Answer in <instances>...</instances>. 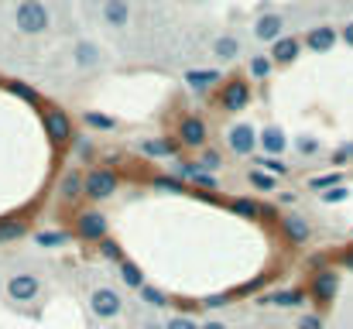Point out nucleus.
<instances>
[{
	"label": "nucleus",
	"mask_w": 353,
	"mask_h": 329,
	"mask_svg": "<svg viewBox=\"0 0 353 329\" xmlns=\"http://www.w3.org/2000/svg\"><path fill=\"white\" fill-rule=\"evenodd\" d=\"M14 24L21 34H45L52 28V14H48L45 0H21L14 10Z\"/></svg>",
	"instance_id": "f257e3e1"
},
{
	"label": "nucleus",
	"mask_w": 353,
	"mask_h": 329,
	"mask_svg": "<svg viewBox=\"0 0 353 329\" xmlns=\"http://www.w3.org/2000/svg\"><path fill=\"white\" fill-rule=\"evenodd\" d=\"M117 189H120V179L114 168H93V172H86V199L107 203Z\"/></svg>",
	"instance_id": "f03ea898"
},
{
	"label": "nucleus",
	"mask_w": 353,
	"mask_h": 329,
	"mask_svg": "<svg viewBox=\"0 0 353 329\" xmlns=\"http://www.w3.org/2000/svg\"><path fill=\"white\" fill-rule=\"evenodd\" d=\"M41 120H45V134H48V141L52 144H69V141H76V134H72V120H69V113L59 107H45L41 110Z\"/></svg>",
	"instance_id": "7ed1b4c3"
},
{
	"label": "nucleus",
	"mask_w": 353,
	"mask_h": 329,
	"mask_svg": "<svg viewBox=\"0 0 353 329\" xmlns=\"http://www.w3.org/2000/svg\"><path fill=\"white\" fill-rule=\"evenodd\" d=\"M110 233V219L103 217L100 210H86L76 217V237L86 240V243H103Z\"/></svg>",
	"instance_id": "20e7f679"
},
{
	"label": "nucleus",
	"mask_w": 353,
	"mask_h": 329,
	"mask_svg": "<svg viewBox=\"0 0 353 329\" xmlns=\"http://www.w3.org/2000/svg\"><path fill=\"white\" fill-rule=\"evenodd\" d=\"M250 103V83L243 76H230L220 90V110L227 113H240V110Z\"/></svg>",
	"instance_id": "39448f33"
},
{
	"label": "nucleus",
	"mask_w": 353,
	"mask_h": 329,
	"mask_svg": "<svg viewBox=\"0 0 353 329\" xmlns=\"http://www.w3.org/2000/svg\"><path fill=\"white\" fill-rule=\"evenodd\" d=\"M90 312H93L97 319H117L120 312H123L120 292H114V288H97V292L90 295Z\"/></svg>",
	"instance_id": "423d86ee"
},
{
	"label": "nucleus",
	"mask_w": 353,
	"mask_h": 329,
	"mask_svg": "<svg viewBox=\"0 0 353 329\" xmlns=\"http://www.w3.org/2000/svg\"><path fill=\"white\" fill-rule=\"evenodd\" d=\"M175 137H179L182 148H206V141H210V127H206L203 117H182Z\"/></svg>",
	"instance_id": "0eeeda50"
},
{
	"label": "nucleus",
	"mask_w": 353,
	"mask_h": 329,
	"mask_svg": "<svg viewBox=\"0 0 353 329\" xmlns=\"http://www.w3.org/2000/svg\"><path fill=\"white\" fill-rule=\"evenodd\" d=\"M38 292H41V281H38V275H31V271H21V275H10V278H7V295H10L14 302H34Z\"/></svg>",
	"instance_id": "6e6552de"
},
{
	"label": "nucleus",
	"mask_w": 353,
	"mask_h": 329,
	"mask_svg": "<svg viewBox=\"0 0 353 329\" xmlns=\"http://www.w3.org/2000/svg\"><path fill=\"white\" fill-rule=\"evenodd\" d=\"M278 230H281V237L292 243V247H302L309 237H312V226H309V219L299 217V213H288V217H278Z\"/></svg>",
	"instance_id": "1a4fd4ad"
},
{
	"label": "nucleus",
	"mask_w": 353,
	"mask_h": 329,
	"mask_svg": "<svg viewBox=\"0 0 353 329\" xmlns=\"http://www.w3.org/2000/svg\"><path fill=\"white\" fill-rule=\"evenodd\" d=\"M227 144L234 154H254V148L261 144V134L250 127V123H234L227 130Z\"/></svg>",
	"instance_id": "9d476101"
},
{
	"label": "nucleus",
	"mask_w": 353,
	"mask_h": 329,
	"mask_svg": "<svg viewBox=\"0 0 353 329\" xmlns=\"http://www.w3.org/2000/svg\"><path fill=\"white\" fill-rule=\"evenodd\" d=\"M281 31H285V17H281L278 10H264V14L254 21V38L264 41V45H274V41L281 38Z\"/></svg>",
	"instance_id": "9b49d317"
},
{
	"label": "nucleus",
	"mask_w": 353,
	"mask_h": 329,
	"mask_svg": "<svg viewBox=\"0 0 353 329\" xmlns=\"http://www.w3.org/2000/svg\"><path fill=\"white\" fill-rule=\"evenodd\" d=\"M309 292H312V299H316V302H333V299H336V292H340V275H336V271H330V268L316 271V275H312Z\"/></svg>",
	"instance_id": "f8f14e48"
},
{
	"label": "nucleus",
	"mask_w": 353,
	"mask_h": 329,
	"mask_svg": "<svg viewBox=\"0 0 353 329\" xmlns=\"http://www.w3.org/2000/svg\"><path fill=\"white\" fill-rule=\"evenodd\" d=\"M340 41V31L333 24H319L305 34V48L309 52H333V45Z\"/></svg>",
	"instance_id": "ddd939ff"
},
{
	"label": "nucleus",
	"mask_w": 353,
	"mask_h": 329,
	"mask_svg": "<svg viewBox=\"0 0 353 329\" xmlns=\"http://www.w3.org/2000/svg\"><path fill=\"white\" fill-rule=\"evenodd\" d=\"M179 148H182L179 137H148V141L137 144V151L148 154V158H175Z\"/></svg>",
	"instance_id": "4468645a"
},
{
	"label": "nucleus",
	"mask_w": 353,
	"mask_h": 329,
	"mask_svg": "<svg viewBox=\"0 0 353 329\" xmlns=\"http://www.w3.org/2000/svg\"><path fill=\"white\" fill-rule=\"evenodd\" d=\"M299 52H302V41H299V38L281 34V38L271 45V52H268V55H271V62H274V66H292V62L299 59Z\"/></svg>",
	"instance_id": "2eb2a0df"
},
{
	"label": "nucleus",
	"mask_w": 353,
	"mask_h": 329,
	"mask_svg": "<svg viewBox=\"0 0 353 329\" xmlns=\"http://www.w3.org/2000/svg\"><path fill=\"white\" fill-rule=\"evenodd\" d=\"M86 196V175L83 172H65L62 182H59V199L62 203H76Z\"/></svg>",
	"instance_id": "dca6fc26"
},
{
	"label": "nucleus",
	"mask_w": 353,
	"mask_h": 329,
	"mask_svg": "<svg viewBox=\"0 0 353 329\" xmlns=\"http://www.w3.org/2000/svg\"><path fill=\"white\" fill-rule=\"evenodd\" d=\"M72 55H76V66L79 69H97L100 62H103V52H100V45L97 41H76V48H72Z\"/></svg>",
	"instance_id": "f3484780"
},
{
	"label": "nucleus",
	"mask_w": 353,
	"mask_h": 329,
	"mask_svg": "<svg viewBox=\"0 0 353 329\" xmlns=\"http://www.w3.org/2000/svg\"><path fill=\"white\" fill-rule=\"evenodd\" d=\"M185 83H189V90H196V93H206L210 86H216V83L223 86L227 79H223L216 69H189V72H185Z\"/></svg>",
	"instance_id": "a211bd4d"
},
{
	"label": "nucleus",
	"mask_w": 353,
	"mask_h": 329,
	"mask_svg": "<svg viewBox=\"0 0 353 329\" xmlns=\"http://www.w3.org/2000/svg\"><path fill=\"white\" fill-rule=\"evenodd\" d=\"M261 148L268 158H281V151L288 148V134L281 127H264L261 130Z\"/></svg>",
	"instance_id": "6ab92c4d"
},
{
	"label": "nucleus",
	"mask_w": 353,
	"mask_h": 329,
	"mask_svg": "<svg viewBox=\"0 0 353 329\" xmlns=\"http://www.w3.org/2000/svg\"><path fill=\"white\" fill-rule=\"evenodd\" d=\"M261 306H278V309H295V306H305V292L299 288H278L271 295L261 299Z\"/></svg>",
	"instance_id": "aec40b11"
},
{
	"label": "nucleus",
	"mask_w": 353,
	"mask_h": 329,
	"mask_svg": "<svg viewBox=\"0 0 353 329\" xmlns=\"http://www.w3.org/2000/svg\"><path fill=\"white\" fill-rule=\"evenodd\" d=\"M103 21L110 28H127V21H130V0H107L103 3Z\"/></svg>",
	"instance_id": "412c9836"
},
{
	"label": "nucleus",
	"mask_w": 353,
	"mask_h": 329,
	"mask_svg": "<svg viewBox=\"0 0 353 329\" xmlns=\"http://www.w3.org/2000/svg\"><path fill=\"white\" fill-rule=\"evenodd\" d=\"M3 86H7V93H10V97L24 100L28 107H41V97H38V90H34V86H28V83H21V79H10V83H3Z\"/></svg>",
	"instance_id": "4be33fe9"
},
{
	"label": "nucleus",
	"mask_w": 353,
	"mask_h": 329,
	"mask_svg": "<svg viewBox=\"0 0 353 329\" xmlns=\"http://www.w3.org/2000/svg\"><path fill=\"white\" fill-rule=\"evenodd\" d=\"M213 55H216V59H223V62H234L236 55H240V41H236L234 34L216 38V41H213Z\"/></svg>",
	"instance_id": "5701e85b"
},
{
	"label": "nucleus",
	"mask_w": 353,
	"mask_h": 329,
	"mask_svg": "<svg viewBox=\"0 0 353 329\" xmlns=\"http://www.w3.org/2000/svg\"><path fill=\"white\" fill-rule=\"evenodd\" d=\"M76 233H69V230H41V233H34V243L38 247H62V243H69Z\"/></svg>",
	"instance_id": "b1692460"
},
{
	"label": "nucleus",
	"mask_w": 353,
	"mask_h": 329,
	"mask_svg": "<svg viewBox=\"0 0 353 329\" xmlns=\"http://www.w3.org/2000/svg\"><path fill=\"white\" fill-rule=\"evenodd\" d=\"M120 281H123L127 288H137V292L148 285V281H144V275H141V268H137L134 261H120Z\"/></svg>",
	"instance_id": "393cba45"
},
{
	"label": "nucleus",
	"mask_w": 353,
	"mask_h": 329,
	"mask_svg": "<svg viewBox=\"0 0 353 329\" xmlns=\"http://www.w3.org/2000/svg\"><path fill=\"white\" fill-rule=\"evenodd\" d=\"M271 69H274L271 55H250V62H247V76L250 79H268Z\"/></svg>",
	"instance_id": "a878e982"
},
{
	"label": "nucleus",
	"mask_w": 353,
	"mask_h": 329,
	"mask_svg": "<svg viewBox=\"0 0 353 329\" xmlns=\"http://www.w3.org/2000/svg\"><path fill=\"white\" fill-rule=\"evenodd\" d=\"M230 210H234L236 217L243 219H264V210H261V203H254V199H230Z\"/></svg>",
	"instance_id": "bb28decb"
},
{
	"label": "nucleus",
	"mask_w": 353,
	"mask_h": 329,
	"mask_svg": "<svg viewBox=\"0 0 353 329\" xmlns=\"http://www.w3.org/2000/svg\"><path fill=\"white\" fill-rule=\"evenodd\" d=\"M83 120H86V127H93V130H117V120L107 117V113H100V110H83Z\"/></svg>",
	"instance_id": "cd10ccee"
},
{
	"label": "nucleus",
	"mask_w": 353,
	"mask_h": 329,
	"mask_svg": "<svg viewBox=\"0 0 353 329\" xmlns=\"http://www.w3.org/2000/svg\"><path fill=\"white\" fill-rule=\"evenodd\" d=\"M247 179H250V186H254V189H261V192H274V189H278V179H274V175H268V172H261V168H250V172H247Z\"/></svg>",
	"instance_id": "c85d7f7f"
},
{
	"label": "nucleus",
	"mask_w": 353,
	"mask_h": 329,
	"mask_svg": "<svg viewBox=\"0 0 353 329\" xmlns=\"http://www.w3.org/2000/svg\"><path fill=\"white\" fill-rule=\"evenodd\" d=\"M336 186H343V175H340V172H330V175H316V179H309V189H312V192H330V189H336Z\"/></svg>",
	"instance_id": "c756f323"
},
{
	"label": "nucleus",
	"mask_w": 353,
	"mask_h": 329,
	"mask_svg": "<svg viewBox=\"0 0 353 329\" xmlns=\"http://www.w3.org/2000/svg\"><path fill=\"white\" fill-rule=\"evenodd\" d=\"M141 302L151 306V309H168V295L161 288H154V285H144L141 288Z\"/></svg>",
	"instance_id": "7c9ffc66"
},
{
	"label": "nucleus",
	"mask_w": 353,
	"mask_h": 329,
	"mask_svg": "<svg viewBox=\"0 0 353 329\" xmlns=\"http://www.w3.org/2000/svg\"><path fill=\"white\" fill-rule=\"evenodd\" d=\"M151 186H154L158 192H172V196H182V192H185V182H179L175 175H158Z\"/></svg>",
	"instance_id": "2f4dec72"
},
{
	"label": "nucleus",
	"mask_w": 353,
	"mask_h": 329,
	"mask_svg": "<svg viewBox=\"0 0 353 329\" xmlns=\"http://www.w3.org/2000/svg\"><path fill=\"white\" fill-rule=\"evenodd\" d=\"M24 233H28L24 219H0V240H17Z\"/></svg>",
	"instance_id": "473e14b6"
},
{
	"label": "nucleus",
	"mask_w": 353,
	"mask_h": 329,
	"mask_svg": "<svg viewBox=\"0 0 353 329\" xmlns=\"http://www.w3.org/2000/svg\"><path fill=\"white\" fill-rule=\"evenodd\" d=\"M196 165H199V172L213 175V172H220V168H223V154H220V151H203V158H199Z\"/></svg>",
	"instance_id": "72a5a7b5"
},
{
	"label": "nucleus",
	"mask_w": 353,
	"mask_h": 329,
	"mask_svg": "<svg viewBox=\"0 0 353 329\" xmlns=\"http://www.w3.org/2000/svg\"><path fill=\"white\" fill-rule=\"evenodd\" d=\"M257 165H261V172H268V175H274V179L288 175V165H285L281 158H268V154H264V158H261Z\"/></svg>",
	"instance_id": "f704fd0d"
},
{
	"label": "nucleus",
	"mask_w": 353,
	"mask_h": 329,
	"mask_svg": "<svg viewBox=\"0 0 353 329\" xmlns=\"http://www.w3.org/2000/svg\"><path fill=\"white\" fill-rule=\"evenodd\" d=\"M172 172H175V179H179V182H182V179H189V182H192V179H196V172H199V165H196V161H185V158H175V168H172Z\"/></svg>",
	"instance_id": "c9c22d12"
},
{
	"label": "nucleus",
	"mask_w": 353,
	"mask_h": 329,
	"mask_svg": "<svg viewBox=\"0 0 353 329\" xmlns=\"http://www.w3.org/2000/svg\"><path fill=\"white\" fill-rule=\"evenodd\" d=\"M100 254H103L107 261H117V264H120V261H127V257H123V247H120L117 240H110V237L100 243Z\"/></svg>",
	"instance_id": "e433bc0d"
},
{
	"label": "nucleus",
	"mask_w": 353,
	"mask_h": 329,
	"mask_svg": "<svg viewBox=\"0 0 353 329\" xmlns=\"http://www.w3.org/2000/svg\"><path fill=\"white\" fill-rule=\"evenodd\" d=\"M319 199L330 203V206H333V203H347V199H350V189H347V186H336V189H330V192H319Z\"/></svg>",
	"instance_id": "4c0bfd02"
},
{
	"label": "nucleus",
	"mask_w": 353,
	"mask_h": 329,
	"mask_svg": "<svg viewBox=\"0 0 353 329\" xmlns=\"http://www.w3.org/2000/svg\"><path fill=\"white\" fill-rule=\"evenodd\" d=\"M165 329H199V323L189 319V316H172V319L165 323Z\"/></svg>",
	"instance_id": "58836bf2"
},
{
	"label": "nucleus",
	"mask_w": 353,
	"mask_h": 329,
	"mask_svg": "<svg viewBox=\"0 0 353 329\" xmlns=\"http://www.w3.org/2000/svg\"><path fill=\"white\" fill-rule=\"evenodd\" d=\"M76 154H79L83 161H90V158H93V141H90V137H76Z\"/></svg>",
	"instance_id": "ea45409f"
},
{
	"label": "nucleus",
	"mask_w": 353,
	"mask_h": 329,
	"mask_svg": "<svg viewBox=\"0 0 353 329\" xmlns=\"http://www.w3.org/2000/svg\"><path fill=\"white\" fill-rule=\"evenodd\" d=\"M192 186H199V189H206V192H216V179H213V175H206V172H196Z\"/></svg>",
	"instance_id": "a19ab883"
},
{
	"label": "nucleus",
	"mask_w": 353,
	"mask_h": 329,
	"mask_svg": "<svg viewBox=\"0 0 353 329\" xmlns=\"http://www.w3.org/2000/svg\"><path fill=\"white\" fill-rule=\"evenodd\" d=\"M295 148H299L302 154H316V151H319V141H316V137H299Z\"/></svg>",
	"instance_id": "79ce46f5"
},
{
	"label": "nucleus",
	"mask_w": 353,
	"mask_h": 329,
	"mask_svg": "<svg viewBox=\"0 0 353 329\" xmlns=\"http://www.w3.org/2000/svg\"><path fill=\"white\" fill-rule=\"evenodd\" d=\"M227 302H230V295H227V292H223V295L216 292V295H206V299H203V306H206V309H220V306H227Z\"/></svg>",
	"instance_id": "37998d69"
},
{
	"label": "nucleus",
	"mask_w": 353,
	"mask_h": 329,
	"mask_svg": "<svg viewBox=\"0 0 353 329\" xmlns=\"http://www.w3.org/2000/svg\"><path fill=\"white\" fill-rule=\"evenodd\" d=\"M299 329H323V319L309 312V316H302V319H299Z\"/></svg>",
	"instance_id": "c03bdc74"
},
{
	"label": "nucleus",
	"mask_w": 353,
	"mask_h": 329,
	"mask_svg": "<svg viewBox=\"0 0 353 329\" xmlns=\"http://www.w3.org/2000/svg\"><path fill=\"white\" fill-rule=\"evenodd\" d=\"M347 158H353V144H343V148H340V151L333 154V165H343Z\"/></svg>",
	"instance_id": "a18cd8bd"
},
{
	"label": "nucleus",
	"mask_w": 353,
	"mask_h": 329,
	"mask_svg": "<svg viewBox=\"0 0 353 329\" xmlns=\"http://www.w3.org/2000/svg\"><path fill=\"white\" fill-rule=\"evenodd\" d=\"M340 38H343V41H347V45L353 48V21L347 24V28H343V31H340Z\"/></svg>",
	"instance_id": "49530a36"
},
{
	"label": "nucleus",
	"mask_w": 353,
	"mask_h": 329,
	"mask_svg": "<svg viewBox=\"0 0 353 329\" xmlns=\"http://www.w3.org/2000/svg\"><path fill=\"white\" fill-rule=\"evenodd\" d=\"M199 329H227V323H220V319H210V323H203Z\"/></svg>",
	"instance_id": "de8ad7c7"
},
{
	"label": "nucleus",
	"mask_w": 353,
	"mask_h": 329,
	"mask_svg": "<svg viewBox=\"0 0 353 329\" xmlns=\"http://www.w3.org/2000/svg\"><path fill=\"white\" fill-rule=\"evenodd\" d=\"M278 199H281L285 206H292V203H295V192H278Z\"/></svg>",
	"instance_id": "09e8293b"
},
{
	"label": "nucleus",
	"mask_w": 353,
	"mask_h": 329,
	"mask_svg": "<svg viewBox=\"0 0 353 329\" xmlns=\"http://www.w3.org/2000/svg\"><path fill=\"white\" fill-rule=\"evenodd\" d=\"M343 264H347V268H353V250H347V254H343Z\"/></svg>",
	"instance_id": "8fccbe9b"
},
{
	"label": "nucleus",
	"mask_w": 353,
	"mask_h": 329,
	"mask_svg": "<svg viewBox=\"0 0 353 329\" xmlns=\"http://www.w3.org/2000/svg\"><path fill=\"white\" fill-rule=\"evenodd\" d=\"M144 329H165L161 323H144Z\"/></svg>",
	"instance_id": "3c124183"
},
{
	"label": "nucleus",
	"mask_w": 353,
	"mask_h": 329,
	"mask_svg": "<svg viewBox=\"0 0 353 329\" xmlns=\"http://www.w3.org/2000/svg\"><path fill=\"white\" fill-rule=\"evenodd\" d=\"M86 3H100V7H103V3H107V0H86Z\"/></svg>",
	"instance_id": "603ef678"
},
{
	"label": "nucleus",
	"mask_w": 353,
	"mask_h": 329,
	"mask_svg": "<svg viewBox=\"0 0 353 329\" xmlns=\"http://www.w3.org/2000/svg\"><path fill=\"white\" fill-rule=\"evenodd\" d=\"M268 329H278V326H268Z\"/></svg>",
	"instance_id": "864d4df0"
},
{
	"label": "nucleus",
	"mask_w": 353,
	"mask_h": 329,
	"mask_svg": "<svg viewBox=\"0 0 353 329\" xmlns=\"http://www.w3.org/2000/svg\"><path fill=\"white\" fill-rule=\"evenodd\" d=\"M17 3H21V0H17Z\"/></svg>",
	"instance_id": "5fc2aeb1"
}]
</instances>
